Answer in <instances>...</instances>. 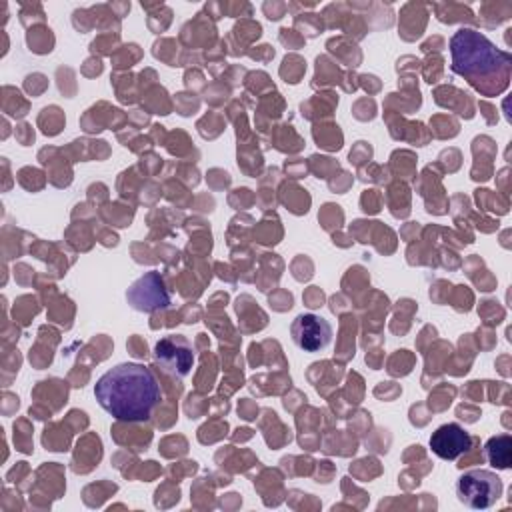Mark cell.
Returning <instances> with one entry per match:
<instances>
[{"instance_id":"3957f363","label":"cell","mask_w":512,"mask_h":512,"mask_svg":"<svg viewBox=\"0 0 512 512\" xmlns=\"http://www.w3.org/2000/svg\"><path fill=\"white\" fill-rule=\"evenodd\" d=\"M502 480L490 470H468L456 480V498L474 510H484L494 506L502 496Z\"/></svg>"},{"instance_id":"277c9868","label":"cell","mask_w":512,"mask_h":512,"mask_svg":"<svg viewBox=\"0 0 512 512\" xmlns=\"http://www.w3.org/2000/svg\"><path fill=\"white\" fill-rule=\"evenodd\" d=\"M154 360L156 364L174 378H184L194 368V350L192 342L182 334L162 336L154 344Z\"/></svg>"},{"instance_id":"52a82bcc","label":"cell","mask_w":512,"mask_h":512,"mask_svg":"<svg viewBox=\"0 0 512 512\" xmlns=\"http://www.w3.org/2000/svg\"><path fill=\"white\" fill-rule=\"evenodd\" d=\"M430 450L432 454H436L442 460H456L462 454H466L472 446V436L466 428H462L456 422H448L438 426L432 434H430Z\"/></svg>"},{"instance_id":"ba28073f","label":"cell","mask_w":512,"mask_h":512,"mask_svg":"<svg viewBox=\"0 0 512 512\" xmlns=\"http://www.w3.org/2000/svg\"><path fill=\"white\" fill-rule=\"evenodd\" d=\"M486 458L498 470H508L512 464V438L510 434H498L488 438L484 446Z\"/></svg>"},{"instance_id":"5b68a950","label":"cell","mask_w":512,"mask_h":512,"mask_svg":"<svg viewBox=\"0 0 512 512\" xmlns=\"http://www.w3.org/2000/svg\"><path fill=\"white\" fill-rule=\"evenodd\" d=\"M128 304L138 312H154L170 306V292L158 270H150L126 290Z\"/></svg>"},{"instance_id":"7a4b0ae2","label":"cell","mask_w":512,"mask_h":512,"mask_svg":"<svg viewBox=\"0 0 512 512\" xmlns=\"http://www.w3.org/2000/svg\"><path fill=\"white\" fill-rule=\"evenodd\" d=\"M452 72L478 84L494 76H508L512 58L508 52L496 48L492 40L472 28H460L450 38Z\"/></svg>"},{"instance_id":"6da1fadb","label":"cell","mask_w":512,"mask_h":512,"mask_svg":"<svg viewBox=\"0 0 512 512\" xmlns=\"http://www.w3.org/2000/svg\"><path fill=\"white\" fill-rule=\"evenodd\" d=\"M98 404L120 422H144L160 402L156 374L138 362H122L104 372L94 384Z\"/></svg>"},{"instance_id":"8992f818","label":"cell","mask_w":512,"mask_h":512,"mask_svg":"<svg viewBox=\"0 0 512 512\" xmlns=\"http://www.w3.org/2000/svg\"><path fill=\"white\" fill-rule=\"evenodd\" d=\"M332 324L312 312L298 314L290 324L294 344L304 352H320L332 342Z\"/></svg>"}]
</instances>
